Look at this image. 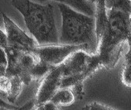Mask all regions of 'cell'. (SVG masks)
<instances>
[{
	"mask_svg": "<svg viewBox=\"0 0 131 110\" xmlns=\"http://www.w3.org/2000/svg\"><path fill=\"white\" fill-rule=\"evenodd\" d=\"M62 78V65L52 67L40 79L38 90L35 96L34 109H37L42 104L48 102L60 89Z\"/></svg>",
	"mask_w": 131,
	"mask_h": 110,
	"instance_id": "52a82bcc",
	"label": "cell"
},
{
	"mask_svg": "<svg viewBox=\"0 0 131 110\" xmlns=\"http://www.w3.org/2000/svg\"><path fill=\"white\" fill-rule=\"evenodd\" d=\"M3 22L6 31L7 45L20 49L30 52L33 48L39 45L32 37L28 36L23 30H21L9 17L4 13H2Z\"/></svg>",
	"mask_w": 131,
	"mask_h": 110,
	"instance_id": "ba28073f",
	"label": "cell"
},
{
	"mask_svg": "<svg viewBox=\"0 0 131 110\" xmlns=\"http://www.w3.org/2000/svg\"><path fill=\"white\" fill-rule=\"evenodd\" d=\"M106 10H115L131 15V0H104Z\"/></svg>",
	"mask_w": 131,
	"mask_h": 110,
	"instance_id": "7c38bea8",
	"label": "cell"
},
{
	"mask_svg": "<svg viewBox=\"0 0 131 110\" xmlns=\"http://www.w3.org/2000/svg\"><path fill=\"white\" fill-rule=\"evenodd\" d=\"M83 109H92V110H96V109H99V110H111V109H114L111 107H107L105 105H102L100 104H98L96 102H93L92 104H89V105H87L85 108H83Z\"/></svg>",
	"mask_w": 131,
	"mask_h": 110,
	"instance_id": "9a60e30c",
	"label": "cell"
},
{
	"mask_svg": "<svg viewBox=\"0 0 131 110\" xmlns=\"http://www.w3.org/2000/svg\"><path fill=\"white\" fill-rule=\"evenodd\" d=\"M37 109H40V110H53V109H59V108L56 106L51 101H48L43 104H42L40 106L38 107Z\"/></svg>",
	"mask_w": 131,
	"mask_h": 110,
	"instance_id": "2e32d148",
	"label": "cell"
},
{
	"mask_svg": "<svg viewBox=\"0 0 131 110\" xmlns=\"http://www.w3.org/2000/svg\"><path fill=\"white\" fill-rule=\"evenodd\" d=\"M78 50L85 52V47L81 45L50 44L43 46L37 45L30 51V52L40 61L52 68L62 64L70 55Z\"/></svg>",
	"mask_w": 131,
	"mask_h": 110,
	"instance_id": "8992f818",
	"label": "cell"
},
{
	"mask_svg": "<svg viewBox=\"0 0 131 110\" xmlns=\"http://www.w3.org/2000/svg\"><path fill=\"white\" fill-rule=\"evenodd\" d=\"M129 30H130V33H131V17H130V21H129Z\"/></svg>",
	"mask_w": 131,
	"mask_h": 110,
	"instance_id": "44dd1931",
	"label": "cell"
},
{
	"mask_svg": "<svg viewBox=\"0 0 131 110\" xmlns=\"http://www.w3.org/2000/svg\"><path fill=\"white\" fill-rule=\"evenodd\" d=\"M0 109H20V108L6 103L1 97H0Z\"/></svg>",
	"mask_w": 131,
	"mask_h": 110,
	"instance_id": "e0dca14e",
	"label": "cell"
},
{
	"mask_svg": "<svg viewBox=\"0 0 131 110\" xmlns=\"http://www.w3.org/2000/svg\"><path fill=\"white\" fill-rule=\"evenodd\" d=\"M10 89V78L6 75L0 76V95L7 97Z\"/></svg>",
	"mask_w": 131,
	"mask_h": 110,
	"instance_id": "5bb4252c",
	"label": "cell"
},
{
	"mask_svg": "<svg viewBox=\"0 0 131 110\" xmlns=\"http://www.w3.org/2000/svg\"><path fill=\"white\" fill-rule=\"evenodd\" d=\"M127 42L129 44V50L125 56L124 67L122 72V82L125 86L131 87V34L128 36Z\"/></svg>",
	"mask_w": 131,
	"mask_h": 110,
	"instance_id": "8fae6325",
	"label": "cell"
},
{
	"mask_svg": "<svg viewBox=\"0 0 131 110\" xmlns=\"http://www.w3.org/2000/svg\"><path fill=\"white\" fill-rule=\"evenodd\" d=\"M3 49L7 59L6 75H17L21 78L22 83L29 85L32 81V71L39 59L32 52L18 48L7 45Z\"/></svg>",
	"mask_w": 131,
	"mask_h": 110,
	"instance_id": "5b68a950",
	"label": "cell"
},
{
	"mask_svg": "<svg viewBox=\"0 0 131 110\" xmlns=\"http://www.w3.org/2000/svg\"><path fill=\"white\" fill-rule=\"evenodd\" d=\"M20 109H34V100H31L26 103L24 106L20 108Z\"/></svg>",
	"mask_w": 131,
	"mask_h": 110,
	"instance_id": "ffe728a7",
	"label": "cell"
},
{
	"mask_svg": "<svg viewBox=\"0 0 131 110\" xmlns=\"http://www.w3.org/2000/svg\"><path fill=\"white\" fill-rule=\"evenodd\" d=\"M59 108L61 106H70L77 101L76 96L70 88H60L50 100Z\"/></svg>",
	"mask_w": 131,
	"mask_h": 110,
	"instance_id": "30bf717a",
	"label": "cell"
},
{
	"mask_svg": "<svg viewBox=\"0 0 131 110\" xmlns=\"http://www.w3.org/2000/svg\"><path fill=\"white\" fill-rule=\"evenodd\" d=\"M8 77H10V92H9L7 95L6 99L10 103L14 104L15 103L17 97L20 94L21 91L22 82L21 78L17 75L8 76Z\"/></svg>",
	"mask_w": 131,
	"mask_h": 110,
	"instance_id": "4fadbf2b",
	"label": "cell"
},
{
	"mask_svg": "<svg viewBox=\"0 0 131 110\" xmlns=\"http://www.w3.org/2000/svg\"><path fill=\"white\" fill-rule=\"evenodd\" d=\"M36 2H45L49 0H35ZM51 1L59 2L67 6L73 7L79 12L89 16L95 17L96 14V4L89 0H51Z\"/></svg>",
	"mask_w": 131,
	"mask_h": 110,
	"instance_id": "9c48e42d",
	"label": "cell"
},
{
	"mask_svg": "<svg viewBox=\"0 0 131 110\" xmlns=\"http://www.w3.org/2000/svg\"><path fill=\"white\" fill-rule=\"evenodd\" d=\"M107 25L99 38L98 55L101 65L113 68L118 62L125 42L130 33L131 15L119 11L107 10Z\"/></svg>",
	"mask_w": 131,
	"mask_h": 110,
	"instance_id": "7a4b0ae2",
	"label": "cell"
},
{
	"mask_svg": "<svg viewBox=\"0 0 131 110\" xmlns=\"http://www.w3.org/2000/svg\"><path fill=\"white\" fill-rule=\"evenodd\" d=\"M0 64H3V65H7V59H6V56L4 52V49L2 48L0 46Z\"/></svg>",
	"mask_w": 131,
	"mask_h": 110,
	"instance_id": "d6986e66",
	"label": "cell"
},
{
	"mask_svg": "<svg viewBox=\"0 0 131 110\" xmlns=\"http://www.w3.org/2000/svg\"><path fill=\"white\" fill-rule=\"evenodd\" d=\"M11 3L23 15L28 29L39 45L59 44L51 3L41 5L31 0H12Z\"/></svg>",
	"mask_w": 131,
	"mask_h": 110,
	"instance_id": "3957f363",
	"label": "cell"
},
{
	"mask_svg": "<svg viewBox=\"0 0 131 110\" xmlns=\"http://www.w3.org/2000/svg\"><path fill=\"white\" fill-rule=\"evenodd\" d=\"M0 46L3 48L7 46V40H6V35L0 29Z\"/></svg>",
	"mask_w": 131,
	"mask_h": 110,
	"instance_id": "ac0fdd59",
	"label": "cell"
},
{
	"mask_svg": "<svg viewBox=\"0 0 131 110\" xmlns=\"http://www.w3.org/2000/svg\"><path fill=\"white\" fill-rule=\"evenodd\" d=\"M62 78L60 88H70L77 100L84 96L83 82L90 77L101 65L98 53L90 54L83 50L73 52L61 64Z\"/></svg>",
	"mask_w": 131,
	"mask_h": 110,
	"instance_id": "277c9868",
	"label": "cell"
},
{
	"mask_svg": "<svg viewBox=\"0 0 131 110\" xmlns=\"http://www.w3.org/2000/svg\"><path fill=\"white\" fill-rule=\"evenodd\" d=\"M62 17L60 44L81 45L90 54L98 52L99 41L96 18L73 11L64 3L59 4Z\"/></svg>",
	"mask_w": 131,
	"mask_h": 110,
	"instance_id": "6da1fadb",
	"label": "cell"
}]
</instances>
